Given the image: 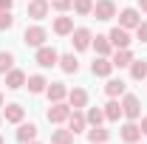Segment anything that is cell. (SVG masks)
<instances>
[{"label": "cell", "mask_w": 147, "mask_h": 144, "mask_svg": "<svg viewBox=\"0 0 147 144\" xmlns=\"http://www.w3.org/2000/svg\"><path fill=\"white\" fill-rule=\"evenodd\" d=\"M45 37H48V31L42 26H28L23 31V42L31 45V48H40V45H45Z\"/></svg>", "instance_id": "cell-1"}, {"label": "cell", "mask_w": 147, "mask_h": 144, "mask_svg": "<svg viewBox=\"0 0 147 144\" xmlns=\"http://www.w3.org/2000/svg\"><path fill=\"white\" fill-rule=\"evenodd\" d=\"M71 110H74V108H71V105H65V102H54V105L48 108L45 116H48V122H51V124H62V122H68Z\"/></svg>", "instance_id": "cell-2"}, {"label": "cell", "mask_w": 147, "mask_h": 144, "mask_svg": "<svg viewBox=\"0 0 147 144\" xmlns=\"http://www.w3.org/2000/svg\"><path fill=\"white\" fill-rule=\"evenodd\" d=\"M91 14H96V20H102V23H108V20L116 17V3L113 0H96Z\"/></svg>", "instance_id": "cell-3"}, {"label": "cell", "mask_w": 147, "mask_h": 144, "mask_svg": "<svg viewBox=\"0 0 147 144\" xmlns=\"http://www.w3.org/2000/svg\"><path fill=\"white\" fill-rule=\"evenodd\" d=\"M34 62L40 65V68H54L57 62H59V54H57L54 48H48V45H40V48H37Z\"/></svg>", "instance_id": "cell-4"}, {"label": "cell", "mask_w": 147, "mask_h": 144, "mask_svg": "<svg viewBox=\"0 0 147 144\" xmlns=\"http://www.w3.org/2000/svg\"><path fill=\"white\" fill-rule=\"evenodd\" d=\"M122 113L127 116L130 122H136V119L142 116V102H139V96H133V93H125V99H122Z\"/></svg>", "instance_id": "cell-5"}, {"label": "cell", "mask_w": 147, "mask_h": 144, "mask_svg": "<svg viewBox=\"0 0 147 144\" xmlns=\"http://www.w3.org/2000/svg\"><path fill=\"white\" fill-rule=\"evenodd\" d=\"M71 42H74V48H76V51L91 48V42H93L91 28H74V31H71Z\"/></svg>", "instance_id": "cell-6"}, {"label": "cell", "mask_w": 147, "mask_h": 144, "mask_svg": "<svg viewBox=\"0 0 147 144\" xmlns=\"http://www.w3.org/2000/svg\"><path fill=\"white\" fill-rule=\"evenodd\" d=\"M48 9H51V3H48V0H28V9H26V14H28L31 20H45Z\"/></svg>", "instance_id": "cell-7"}, {"label": "cell", "mask_w": 147, "mask_h": 144, "mask_svg": "<svg viewBox=\"0 0 147 144\" xmlns=\"http://www.w3.org/2000/svg\"><path fill=\"white\" fill-rule=\"evenodd\" d=\"M108 37H110V45H113V48H130V34H127V28L116 26Z\"/></svg>", "instance_id": "cell-8"}, {"label": "cell", "mask_w": 147, "mask_h": 144, "mask_svg": "<svg viewBox=\"0 0 147 144\" xmlns=\"http://www.w3.org/2000/svg\"><path fill=\"white\" fill-rule=\"evenodd\" d=\"M139 23H142L139 9H122V14H119V26L122 28H136Z\"/></svg>", "instance_id": "cell-9"}, {"label": "cell", "mask_w": 147, "mask_h": 144, "mask_svg": "<svg viewBox=\"0 0 147 144\" xmlns=\"http://www.w3.org/2000/svg\"><path fill=\"white\" fill-rule=\"evenodd\" d=\"M3 76H6V88H9V90L23 88V85H26V79H28V76L20 71V68H11V71H6Z\"/></svg>", "instance_id": "cell-10"}, {"label": "cell", "mask_w": 147, "mask_h": 144, "mask_svg": "<svg viewBox=\"0 0 147 144\" xmlns=\"http://www.w3.org/2000/svg\"><path fill=\"white\" fill-rule=\"evenodd\" d=\"M85 127H88V119H85V113L74 108V110H71V116H68V130L76 136V133H82Z\"/></svg>", "instance_id": "cell-11"}, {"label": "cell", "mask_w": 147, "mask_h": 144, "mask_svg": "<svg viewBox=\"0 0 147 144\" xmlns=\"http://www.w3.org/2000/svg\"><path fill=\"white\" fill-rule=\"evenodd\" d=\"M91 73L93 76H110L113 73V62H110L108 57H96L91 62Z\"/></svg>", "instance_id": "cell-12"}, {"label": "cell", "mask_w": 147, "mask_h": 144, "mask_svg": "<svg viewBox=\"0 0 147 144\" xmlns=\"http://www.w3.org/2000/svg\"><path fill=\"white\" fill-rule=\"evenodd\" d=\"M119 136H122L127 144H133V141H139V139H142V127L136 124V122H127V124H122Z\"/></svg>", "instance_id": "cell-13"}, {"label": "cell", "mask_w": 147, "mask_h": 144, "mask_svg": "<svg viewBox=\"0 0 147 144\" xmlns=\"http://www.w3.org/2000/svg\"><path fill=\"white\" fill-rule=\"evenodd\" d=\"M68 105H71V108H76V110H82L85 105H88V90H82V88L68 90Z\"/></svg>", "instance_id": "cell-14"}, {"label": "cell", "mask_w": 147, "mask_h": 144, "mask_svg": "<svg viewBox=\"0 0 147 144\" xmlns=\"http://www.w3.org/2000/svg\"><path fill=\"white\" fill-rule=\"evenodd\" d=\"M23 116H26L23 105H6V108H3V119H6V122H11V124H20V122H23Z\"/></svg>", "instance_id": "cell-15"}, {"label": "cell", "mask_w": 147, "mask_h": 144, "mask_svg": "<svg viewBox=\"0 0 147 144\" xmlns=\"http://www.w3.org/2000/svg\"><path fill=\"white\" fill-rule=\"evenodd\" d=\"M45 93H48V102L54 105V102H62V99L68 96V88H65L62 82H51V85L45 88Z\"/></svg>", "instance_id": "cell-16"}, {"label": "cell", "mask_w": 147, "mask_h": 144, "mask_svg": "<svg viewBox=\"0 0 147 144\" xmlns=\"http://www.w3.org/2000/svg\"><path fill=\"white\" fill-rule=\"evenodd\" d=\"M37 139V124H31V122H20V130H17V141L28 144Z\"/></svg>", "instance_id": "cell-17"}, {"label": "cell", "mask_w": 147, "mask_h": 144, "mask_svg": "<svg viewBox=\"0 0 147 144\" xmlns=\"http://www.w3.org/2000/svg\"><path fill=\"white\" fill-rule=\"evenodd\" d=\"M113 68H130V62H133V54H130V48H116V54H113Z\"/></svg>", "instance_id": "cell-18"}, {"label": "cell", "mask_w": 147, "mask_h": 144, "mask_svg": "<svg viewBox=\"0 0 147 144\" xmlns=\"http://www.w3.org/2000/svg\"><path fill=\"white\" fill-rule=\"evenodd\" d=\"M71 31H74V17H65V14H62V17H57V20H54V34L68 37Z\"/></svg>", "instance_id": "cell-19"}, {"label": "cell", "mask_w": 147, "mask_h": 144, "mask_svg": "<svg viewBox=\"0 0 147 144\" xmlns=\"http://www.w3.org/2000/svg\"><path fill=\"white\" fill-rule=\"evenodd\" d=\"M93 48H96V54H99V57H108L110 51H113V45H110V37H108V34H96V40H93Z\"/></svg>", "instance_id": "cell-20"}, {"label": "cell", "mask_w": 147, "mask_h": 144, "mask_svg": "<svg viewBox=\"0 0 147 144\" xmlns=\"http://www.w3.org/2000/svg\"><path fill=\"white\" fill-rule=\"evenodd\" d=\"M57 65H59V68H62L65 73H76V71H79V59H76L74 54H62Z\"/></svg>", "instance_id": "cell-21"}, {"label": "cell", "mask_w": 147, "mask_h": 144, "mask_svg": "<svg viewBox=\"0 0 147 144\" xmlns=\"http://www.w3.org/2000/svg\"><path fill=\"white\" fill-rule=\"evenodd\" d=\"M144 76H147V62L144 59H133V62H130V79L142 82Z\"/></svg>", "instance_id": "cell-22"}, {"label": "cell", "mask_w": 147, "mask_h": 144, "mask_svg": "<svg viewBox=\"0 0 147 144\" xmlns=\"http://www.w3.org/2000/svg\"><path fill=\"white\" fill-rule=\"evenodd\" d=\"M125 82L122 79H108V85H105V93H108L110 99H116V96H125Z\"/></svg>", "instance_id": "cell-23"}, {"label": "cell", "mask_w": 147, "mask_h": 144, "mask_svg": "<svg viewBox=\"0 0 147 144\" xmlns=\"http://www.w3.org/2000/svg\"><path fill=\"white\" fill-rule=\"evenodd\" d=\"M119 116H125V113H122V102L110 99L108 105H105V119H108V122H119Z\"/></svg>", "instance_id": "cell-24"}, {"label": "cell", "mask_w": 147, "mask_h": 144, "mask_svg": "<svg viewBox=\"0 0 147 144\" xmlns=\"http://www.w3.org/2000/svg\"><path fill=\"white\" fill-rule=\"evenodd\" d=\"M108 136H110V133L105 130V127H99V124H93L91 130H88V141H91V144H105Z\"/></svg>", "instance_id": "cell-25"}, {"label": "cell", "mask_w": 147, "mask_h": 144, "mask_svg": "<svg viewBox=\"0 0 147 144\" xmlns=\"http://www.w3.org/2000/svg\"><path fill=\"white\" fill-rule=\"evenodd\" d=\"M26 85H28V90H31V93H42V90L48 88L45 76H40V73H34V76H28V79H26Z\"/></svg>", "instance_id": "cell-26"}, {"label": "cell", "mask_w": 147, "mask_h": 144, "mask_svg": "<svg viewBox=\"0 0 147 144\" xmlns=\"http://www.w3.org/2000/svg\"><path fill=\"white\" fill-rule=\"evenodd\" d=\"M51 144H74V133L71 130H54L51 133Z\"/></svg>", "instance_id": "cell-27"}, {"label": "cell", "mask_w": 147, "mask_h": 144, "mask_svg": "<svg viewBox=\"0 0 147 144\" xmlns=\"http://www.w3.org/2000/svg\"><path fill=\"white\" fill-rule=\"evenodd\" d=\"M85 119H88V124H102L105 122V110H99V108H91L88 113H85Z\"/></svg>", "instance_id": "cell-28"}, {"label": "cell", "mask_w": 147, "mask_h": 144, "mask_svg": "<svg viewBox=\"0 0 147 144\" xmlns=\"http://www.w3.org/2000/svg\"><path fill=\"white\" fill-rule=\"evenodd\" d=\"M11 65H14V54L11 51H0V73L11 71Z\"/></svg>", "instance_id": "cell-29"}, {"label": "cell", "mask_w": 147, "mask_h": 144, "mask_svg": "<svg viewBox=\"0 0 147 144\" xmlns=\"http://www.w3.org/2000/svg\"><path fill=\"white\" fill-rule=\"evenodd\" d=\"M74 11H76V14H91L93 11V0H74Z\"/></svg>", "instance_id": "cell-30"}, {"label": "cell", "mask_w": 147, "mask_h": 144, "mask_svg": "<svg viewBox=\"0 0 147 144\" xmlns=\"http://www.w3.org/2000/svg\"><path fill=\"white\" fill-rule=\"evenodd\" d=\"M11 26H14L11 11H3V9H0V31H6V28H11Z\"/></svg>", "instance_id": "cell-31"}, {"label": "cell", "mask_w": 147, "mask_h": 144, "mask_svg": "<svg viewBox=\"0 0 147 144\" xmlns=\"http://www.w3.org/2000/svg\"><path fill=\"white\" fill-rule=\"evenodd\" d=\"M71 6H74V0H51V9H57V11H62V14H65V11H68Z\"/></svg>", "instance_id": "cell-32"}, {"label": "cell", "mask_w": 147, "mask_h": 144, "mask_svg": "<svg viewBox=\"0 0 147 144\" xmlns=\"http://www.w3.org/2000/svg\"><path fill=\"white\" fill-rule=\"evenodd\" d=\"M136 37H139L142 42H147V20H142V23L136 26Z\"/></svg>", "instance_id": "cell-33"}, {"label": "cell", "mask_w": 147, "mask_h": 144, "mask_svg": "<svg viewBox=\"0 0 147 144\" xmlns=\"http://www.w3.org/2000/svg\"><path fill=\"white\" fill-rule=\"evenodd\" d=\"M11 6H14V0H0V9L3 11H11Z\"/></svg>", "instance_id": "cell-34"}, {"label": "cell", "mask_w": 147, "mask_h": 144, "mask_svg": "<svg viewBox=\"0 0 147 144\" xmlns=\"http://www.w3.org/2000/svg\"><path fill=\"white\" fill-rule=\"evenodd\" d=\"M139 127H142V133L147 136V116H142V124H139Z\"/></svg>", "instance_id": "cell-35"}, {"label": "cell", "mask_w": 147, "mask_h": 144, "mask_svg": "<svg viewBox=\"0 0 147 144\" xmlns=\"http://www.w3.org/2000/svg\"><path fill=\"white\" fill-rule=\"evenodd\" d=\"M139 9H142V11H147V0H139Z\"/></svg>", "instance_id": "cell-36"}, {"label": "cell", "mask_w": 147, "mask_h": 144, "mask_svg": "<svg viewBox=\"0 0 147 144\" xmlns=\"http://www.w3.org/2000/svg\"><path fill=\"white\" fill-rule=\"evenodd\" d=\"M0 108H3V93H0Z\"/></svg>", "instance_id": "cell-37"}, {"label": "cell", "mask_w": 147, "mask_h": 144, "mask_svg": "<svg viewBox=\"0 0 147 144\" xmlns=\"http://www.w3.org/2000/svg\"><path fill=\"white\" fill-rule=\"evenodd\" d=\"M0 144H6V141H3V136H0Z\"/></svg>", "instance_id": "cell-38"}, {"label": "cell", "mask_w": 147, "mask_h": 144, "mask_svg": "<svg viewBox=\"0 0 147 144\" xmlns=\"http://www.w3.org/2000/svg\"><path fill=\"white\" fill-rule=\"evenodd\" d=\"M28 144H37V141H28Z\"/></svg>", "instance_id": "cell-39"}, {"label": "cell", "mask_w": 147, "mask_h": 144, "mask_svg": "<svg viewBox=\"0 0 147 144\" xmlns=\"http://www.w3.org/2000/svg\"><path fill=\"white\" fill-rule=\"evenodd\" d=\"M133 144H139V141H133Z\"/></svg>", "instance_id": "cell-40"}, {"label": "cell", "mask_w": 147, "mask_h": 144, "mask_svg": "<svg viewBox=\"0 0 147 144\" xmlns=\"http://www.w3.org/2000/svg\"><path fill=\"white\" fill-rule=\"evenodd\" d=\"M0 122H3V119H0Z\"/></svg>", "instance_id": "cell-41"}]
</instances>
